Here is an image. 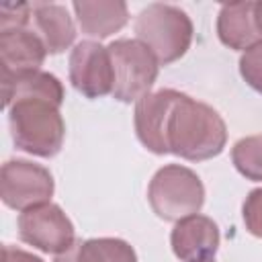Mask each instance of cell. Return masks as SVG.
<instances>
[{
    "mask_svg": "<svg viewBox=\"0 0 262 262\" xmlns=\"http://www.w3.org/2000/svg\"><path fill=\"white\" fill-rule=\"evenodd\" d=\"M55 262H137L133 248L117 237H96L74 242L70 250L59 254Z\"/></svg>",
    "mask_w": 262,
    "mask_h": 262,
    "instance_id": "obj_14",
    "label": "cell"
},
{
    "mask_svg": "<svg viewBox=\"0 0 262 262\" xmlns=\"http://www.w3.org/2000/svg\"><path fill=\"white\" fill-rule=\"evenodd\" d=\"M74 12L82 33L98 39L121 31L129 18L127 4L121 0H78Z\"/></svg>",
    "mask_w": 262,
    "mask_h": 262,
    "instance_id": "obj_13",
    "label": "cell"
},
{
    "mask_svg": "<svg viewBox=\"0 0 262 262\" xmlns=\"http://www.w3.org/2000/svg\"><path fill=\"white\" fill-rule=\"evenodd\" d=\"M2 262H43L39 256H33L31 252H25L14 246L2 248Z\"/></svg>",
    "mask_w": 262,
    "mask_h": 262,
    "instance_id": "obj_20",
    "label": "cell"
},
{
    "mask_svg": "<svg viewBox=\"0 0 262 262\" xmlns=\"http://www.w3.org/2000/svg\"><path fill=\"white\" fill-rule=\"evenodd\" d=\"M233 166L248 180H262V135L239 139L231 149Z\"/></svg>",
    "mask_w": 262,
    "mask_h": 262,
    "instance_id": "obj_16",
    "label": "cell"
},
{
    "mask_svg": "<svg viewBox=\"0 0 262 262\" xmlns=\"http://www.w3.org/2000/svg\"><path fill=\"white\" fill-rule=\"evenodd\" d=\"M147 201L160 219L180 221L201 211L205 188L190 168L170 164L154 174L147 188Z\"/></svg>",
    "mask_w": 262,
    "mask_h": 262,
    "instance_id": "obj_4",
    "label": "cell"
},
{
    "mask_svg": "<svg viewBox=\"0 0 262 262\" xmlns=\"http://www.w3.org/2000/svg\"><path fill=\"white\" fill-rule=\"evenodd\" d=\"M53 194V176L47 168L27 162L8 160L0 172V196L6 207L29 211L47 205Z\"/></svg>",
    "mask_w": 262,
    "mask_h": 262,
    "instance_id": "obj_6",
    "label": "cell"
},
{
    "mask_svg": "<svg viewBox=\"0 0 262 262\" xmlns=\"http://www.w3.org/2000/svg\"><path fill=\"white\" fill-rule=\"evenodd\" d=\"M115 84L113 96L121 102L139 100L149 94L158 78L160 61L139 39H117L108 45Z\"/></svg>",
    "mask_w": 262,
    "mask_h": 262,
    "instance_id": "obj_5",
    "label": "cell"
},
{
    "mask_svg": "<svg viewBox=\"0 0 262 262\" xmlns=\"http://www.w3.org/2000/svg\"><path fill=\"white\" fill-rule=\"evenodd\" d=\"M207 262H213V260H207Z\"/></svg>",
    "mask_w": 262,
    "mask_h": 262,
    "instance_id": "obj_21",
    "label": "cell"
},
{
    "mask_svg": "<svg viewBox=\"0 0 262 262\" xmlns=\"http://www.w3.org/2000/svg\"><path fill=\"white\" fill-rule=\"evenodd\" d=\"M239 74L254 90L262 92V43L244 51L239 59Z\"/></svg>",
    "mask_w": 262,
    "mask_h": 262,
    "instance_id": "obj_17",
    "label": "cell"
},
{
    "mask_svg": "<svg viewBox=\"0 0 262 262\" xmlns=\"http://www.w3.org/2000/svg\"><path fill=\"white\" fill-rule=\"evenodd\" d=\"M31 23V4H2L0 6V31L25 29Z\"/></svg>",
    "mask_w": 262,
    "mask_h": 262,
    "instance_id": "obj_19",
    "label": "cell"
},
{
    "mask_svg": "<svg viewBox=\"0 0 262 262\" xmlns=\"http://www.w3.org/2000/svg\"><path fill=\"white\" fill-rule=\"evenodd\" d=\"M18 235L25 244L55 256L74 246L72 221L57 205L51 203L23 211L18 217Z\"/></svg>",
    "mask_w": 262,
    "mask_h": 262,
    "instance_id": "obj_7",
    "label": "cell"
},
{
    "mask_svg": "<svg viewBox=\"0 0 262 262\" xmlns=\"http://www.w3.org/2000/svg\"><path fill=\"white\" fill-rule=\"evenodd\" d=\"M135 35L156 55L160 66H168L180 59L190 47L192 23L178 6L154 2L137 14Z\"/></svg>",
    "mask_w": 262,
    "mask_h": 262,
    "instance_id": "obj_3",
    "label": "cell"
},
{
    "mask_svg": "<svg viewBox=\"0 0 262 262\" xmlns=\"http://www.w3.org/2000/svg\"><path fill=\"white\" fill-rule=\"evenodd\" d=\"M170 244L174 254L182 262H207L215 258L219 248V229L217 223L205 215H190L176 221Z\"/></svg>",
    "mask_w": 262,
    "mask_h": 262,
    "instance_id": "obj_10",
    "label": "cell"
},
{
    "mask_svg": "<svg viewBox=\"0 0 262 262\" xmlns=\"http://www.w3.org/2000/svg\"><path fill=\"white\" fill-rule=\"evenodd\" d=\"M16 96H43V98H49V100H55L57 104H61L63 102V86L53 74L39 70L31 76L20 78L8 90H2L4 106L8 108V104Z\"/></svg>",
    "mask_w": 262,
    "mask_h": 262,
    "instance_id": "obj_15",
    "label": "cell"
},
{
    "mask_svg": "<svg viewBox=\"0 0 262 262\" xmlns=\"http://www.w3.org/2000/svg\"><path fill=\"white\" fill-rule=\"evenodd\" d=\"M135 133L154 154L201 162L223 151L227 129L219 113L176 90H158L135 104Z\"/></svg>",
    "mask_w": 262,
    "mask_h": 262,
    "instance_id": "obj_1",
    "label": "cell"
},
{
    "mask_svg": "<svg viewBox=\"0 0 262 262\" xmlns=\"http://www.w3.org/2000/svg\"><path fill=\"white\" fill-rule=\"evenodd\" d=\"M70 82L88 98H100L113 94L115 72L108 47L98 41H82L70 55Z\"/></svg>",
    "mask_w": 262,
    "mask_h": 262,
    "instance_id": "obj_8",
    "label": "cell"
},
{
    "mask_svg": "<svg viewBox=\"0 0 262 262\" xmlns=\"http://www.w3.org/2000/svg\"><path fill=\"white\" fill-rule=\"evenodd\" d=\"M55 100L43 96H16L8 104V125L18 149L51 158L61 149L66 125Z\"/></svg>",
    "mask_w": 262,
    "mask_h": 262,
    "instance_id": "obj_2",
    "label": "cell"
},
{
    "mask_svg": "<svg viewBox=\"0 0 262 262\" xmlns=\"http://www.w3.org/2000/svg\"><path fill=\"white\" fill-rule=\"evenodd\" d=\"M31 23L33 33L41 39L47 53H61L74 43L76 27L68 8L61 4H31Z\"/></svg>",
    "mask_w": 262,
    "mask_h": 262,
    "instance_id": "obj_12",
    "label": "cell"
},
{
    "mask_svg": "<svg viewBox=\"0 0 262 262\" xmlns=\"http://www.w3.org/2000/svg\"><path fill=\"white\" fill-rule=\"evenodd\" d=\"M217 35L223 45L248 51L262 43V31L256 16V2L223 4L217 16Z\"/></svg>",
    "mask_w": 262,
    "mask_h": 262,
    "instance_id": "obj_11",
    "label": "cell"
},
{
    "mask_svg": "<svg viewBox=\"0 0 262 262\" xmlns=\"http://www.w3.org/2000/svg\"><path fill=\"white\" fill-rule=\"evenodd\" d=\"M47 51L33 29L0 31V72L2 90H8L25 76L39 72Z\"/></svg>",
    "mask_w": 262,
    "mask_h": 262,
    "instance_id": "obj_9",
    "label": "cell"
},
{
    "mask_svg": "<svg viewBox=\"0 0 262 262\" xmlns=\"http://www.w3.org/2000/svg\"><path fill=\"white\" fill-rule=\"evenodd\" d=\"M242 215H244L246 229L252 235L262 237V188H256L246 196Z\"/></svg>",
    "mask_w": 262,
    "mask_h": 262,
    "instance_id": "obj_18",
    "label": "cell"
}]
</instances>
